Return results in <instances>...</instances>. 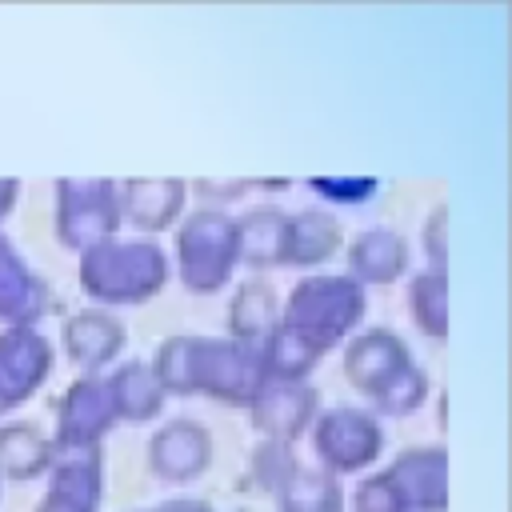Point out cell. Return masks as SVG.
Instances as JSON below:
<instances>
[{
  "label": "cell",
  "mask_w": 512,
  "mask_h": 512,
  "mask_svg": "<svg viewBox=\"0 0 512 512\" xmlns=\"http://www.w3.org/2000/svg\"><path fill=\"white\" fill-rule=\"evenodd\" d=\"M120 348H124V324L112 312L84 308L64 324V352L84 372H100Z\"/></svg>",
  "instance_id": "obj_17"
},
{
  "label": "cell",
  "mask_w": 512,
  "mask_h": 512,
  "mask_svg": "<svg viewBox=\"0 0 512 512\" xmlns=\"http://www.w3.org/2000/svg\"><path fill=\"white\" fill-rule=\"evenodd\" d=\"M140 512H156V508H140Z\"/></svg>",
  "instance_id": "obj_31"
},
{
  "label": "cell",
  "mask_w": 512,
  "mask_h": 512,
  "mask_svg": "<svg viewBox=\"0 0 512 512\" xmlns=\"http://www.w3.org/2000/svg\"><path fill=\"white\" fill-rule=\"evenodd\" d=\"M280 324V296L268 280H244L228 300V340L260 344Z\"/></svg>",
  "instance_id": "obj_19"
},
{
  "label": "cell",
  "mask_w": 512,
  "mask_h": 512,
  "mask_svg": "<svg viewBox=\"0 0 512 512\" xmlns=\"http://www.w3.org/2000/svg\"><path fill=\"white\" fill-rule=\"evenodd\" d=\"M448 220V204H436L428 224H424V252H428V268L432 272H444L448 268V248H444V224Z\"/></svg>",
  "instance_id": "obj_28"
},
{
  "label": "cell",
  "mask_w": 512,
  "mask_h": 512,
  "mask_svg": "<svg viewBox=\"0 0 512 512\" xmlns=\"http://www.w3.org/2000/svg\"><path fill=\"white\" fill-rule=\"evenodd\" d=\"M52 468V440L24 424V420H12V424H0V480H32V476H44Z\"/></svg>",
  "instance_id": "obj_23"
},
{
  "label": "cell",
  "mask_w": 512,
  "mask_h": 512,
  "mask_svg": "<svg viewBox=\"0 0 512 512\" xmlns=\"http://www.w3.org/2000/svg\"><path fill=\"white\" fill-rule=\"evenodd\" d=\"M316 404H320V396L308 380H268L256 392V400L248 404V412H252V428L264 440L292 444L312 428Z\"/></svg>",
  "instance_id": "obj_10"
},
{
  "label": "cell",
  "mask_w": 512,
  "mask_h": 512,
  "mask_svg": "<svg viewBox=\"0 0 512 512\" xmlns=\"http://www.w3.org/2000/svg\"><path fill=\"white\" fill-rule=\"evenodd\" d=\"M296 468V456H292V444H272L264 440L252 456V480L264 488V492H276V484Z\"/></svg>",
  "instance_id": "obj_25"
},
{
  "label": "cell",
  "mask_w": 512,
  "mask_h": 512,
  "mask_svg": "<svg viewBox=\"0 0 512 512\" xmlns=\"http://www.w3.org/2000/svg\"><path fill=\"white\" fill-rule=\"evenodd\" d=\"M180 280L196 296H212L228 284L236 268V220L224 212H192L176 232Z\"/></svg>",
  "instance_id": "obj_5"
},
{
  "label": "cell",
  "mask_w": 512,
  "mask_h": 512,
  "mask_svg": "<svg viewBox=\"0 0 512 512\" xmlns=\"http://www.w3.org/2000/svg\"><path fill=\"white\" fill-rule=\"evenodd\" d=\"M340 244H344V232L332 212H320V208L296 212L288 216V228H284V264H296V268L324 264L336 256Z\"/></svg>",
  "instance_id": "obj_18"
},
{
  "label": "cell",
  "mask_w": 512,
  "mask_h": 512,
  "mask_svg": "<svg viewBox=\"0 0 512 512\" xmlns=\"http://www.w3.org/2000/svg\"><path fill=\"white\" fill-rule=\"evenodd\" d=\"M52 372V344L36 328L0 332V416L20 408Z\"/></svg>",
  "instance_id": "obj_9"
},
{
  "label": "cell",
  "mask_w": 512,
  "mask_h": 512,
  "mask_svg": "<svg viewBox=\"0 0 512 512\" xmlns=\"http://www.w3.org/2000/svg\"><path fill=\"white\" fill-rule=\"evenodd\" d=\"M276 512H344V488L320 468H296L276 484Z\"/></svg>",
  "instance_id": "obj_21"
},
{
  "label": "cell",
  "mask_w": 512,
  "mask_h": 512,
  "mask_svg": "<svg viewBox=\"0 0 512 512\" xmlns=\"http://www.w3.org/2000/svg\"><path fill=\"white\" fill-rule=\"evenodd\" d=\"M184 196L188 184L176 176H132L124 184H116V200H120V220H128L140 232H164L168 224L180 220L184 212Z\"/></svg>",
  "instance_id": "obj_14"
},
{
  "label": "cell",
  "mask_w": 512,
  "mask_h": 512,
  "mask_svg": "<svg viewBox=\"0 0 512 512\" xmlns=\"http://www.w3.org/2000/svg\"><path fill=\"white\" fill-rule=\"evenodd\" d=\"M352 512H404V504H400V496L392 492L388 476H384V472H372V476H364V480L356 484V492H352Z\"/></svg>",
  "instance_id": "obj_26"
},
{
  "label": "cell",
  "mask_w": 512,
  "mask_h": 512,
  "mask_svg": "<svg viewBox=\"0 0 512 512\" xmlns=\"http://www.w3.org/2000/svg\"><path fill=\"white\" fill-rule=\"evenodd\" d=\"M156 512H212L204 500H168V504H160Z\"/></svg>",
  "instance_id": "obj_30"
},
{
  "label": "cell",
  "mask_w": 512,
  "mask_h": 512,
  "mask_svg": "<svg viewBox=\"0 0 512 512\" xmlns=\"http://www.w3.org/2000/svg\"><path fill=\"white\" fill-rule=\"evenodd\" d=\"M312 448H316L320 472H328V476L364 472L384 452V428H380L376 412L328 408V412H316V420H312Z\"/></svg>",
  "instance_id": "obj_7"
},
{
  "label": "cell",
  "mask_w": 512,
  "mask_h": 512,
  "mask_svg": "<svg viewBox=\"0 0 512 512\" xmlns=\"http://www.w3.org/2000/svg\"><path fill=\"white\" fill-rule=\"evenodd\" d=\"M392 492L400 496L404 512H444L448 508V452L428 448H404L384 468Z\"/></svg>",
  "instance_id": "obj_11"
},
{
  "label": "cell",
  "mask_w": 512,
  "mask_h": 512,
  "mask_svg": "<svg viewBox=\"0 0 512 512\" xmlns=\"http://www.w3.org/2000/svg\"><path fill=\"white\" fill-rule=\"evenodd\" d=\"M348 380L384 416H408L428 396V372L408 356V344L392 328H364L344 352Z\"/></svg>",
  "instance_id": "obj_2"
},
{
  "label": "cell",
  "mask_w": 512,
  "mask_h": 512,
  "mask_svg": "<svg viewBox=\"0 0 512 512\" xmlns=\"http://www.w3.org/2000/svg\"><path fill=\"white\" fill-rule=\"evenodd\" d=\"M108 392H112V404H116V420L144 424V420L160 416V408H164V388L156 384V376L144 360L120 364L108 376Z\"/></svg>",
  "instance_id": "obj_22"
},
{
  "label": "cell",
  "mask_w": 512,
  "mask_h": 512,
  "mask_svg": "<svg viewBox=\"0 0 512 512\" xmlns=\"http://www.w3.org/2000/svg\"><path fill=\"white\" fill-rule=\"evenodd\" d=\"M116 424V404L108 392V380L100 376H80L64 396H60V416H56V436L52 452L64 448H100L104 432Z\"/></svg>",
  "instance_id": "obj_8"
},
{
  "label": "cell",
  "mask_w": 512,
  "mask_h": 512,
  "mask_svg": "<svg viewBox=\"0 0 512 512\" xmlns=\"http://www.w3.org/2000/svg\"><path fill=\"white\" fill-rule=\"evenodd\" d=\"M148 464L160 480L184 484L196 480L212 464V436L200 420H168L152 440H148Z\"/></svg>",
  "instance_id": "obj_12"
},
{
  "label": "cell",
  "mask_w": 512,
  "mask_h": 512,
  "mask_svg": "<svg viewBox=\"0 0 512 512\" xmlns=\"http://www.w3.org/2000/svg\"><path fill=\"white\" fill-rule=\"evenodd\" d=\"M320 196H328V200H340V204H364L372 192H376V180L372 176H364V180H336V176H316V180H308Z\"/></svg>",
  "instance_id": "obj_27"
},
{
  "label": "cell",
  "mask_w": 512,
  "mask_h": 512,
  "mask_svg": "<svg viewBox=\"0 0 512 512\" xmlns=\"http://www.w3.org/2000/svg\"><path fill=\"white\" fill-rule=\"evenodd\" d=\"M16 196H20V180H12V176H4L0 180V220L16 208Z\"/></svg>",
  "instance_id": "obj_29"
},
{
  "label": "cell",
  "mask_w": 512,
  "mask_h": 512,
  "mask_svg": "<svg viewBox=\"0 0 512 512\" xmlns=\"http://www.w3.org/2000/svg\"><path fill=\"white\" fill-rule=\"evenodd\" d=\"M120 200L116 180H56V240L88 252L100 240H112L120 232Z\"/></svg>",
  "instance_id": "obj_6"
},
{
  "label": "cell",
  "mask_w": 512,
  "mask_h": 512,
  "mask_svg": "<svg viewBox=\"0 0 512 512\" xmlns=\"http://www.w3.org/2000/svg\"><path fill=\"white\" fill-rule=\"evenodd\" d=\"M284 228H288V216L272 204L240 216L236 220V264H252V268L284 264Z\"/></svg>",
  "instance_id": "obj_20"
},
{
  "label": "cell",
  "mask_w": 512,
  "mask_h": 512,
  "mask_svg": "<svg viewBox=\"0 0 512 512\" xmlns=\"http://www.w3.org/2000/svg\"><path fill=\"white\" fill-rule=\"evenodd\" d=\"M364 320V288L348 276H304L280 304V324L308 340L320 356Z\"/></svg>",
  "instance_id": "obj_4"
},
{
  "label": "cell",
  "mask_w": 512,
  "mask_h": 512,
  "mask_svg": "<svg viewBox=\"0 0 512 512\" xmlns=\"http://www.w3.org/2000/svg\"><path fill=\"white\" fill-rule=\"evenodd\" d=\"M52 308L48 284L24 264L16 244L0 232V320L8 328H36V320Z\"/></svg>",
  "instance_id": "obj_15"
},
{
  "label": "cell",
  "mask_w": 512,
  "mask_h": 512,
  "mask_svg": "<svg viewBox=\"0 0 512 512\" xmlns=\"http://www.w3.org/2000/svg\"><path fill=\"white\" fill-rule=\"evenodd\" d=\"M408 312L416 320V328L432 340L448 336V272H416L408 280Z\"/></svg>",
  "instance_id": "obj_24"
},
{
  "label": "cell",
  "mask_w": 512,
  "mask_h": 512,
  "mask_svg": "<svg viewBox=\"0 0 512 512\" xmlns=\"http://www.w3.org/2000/svg\"><path fill=\"white\" fill-rule=\"evenodd\" d=\"M168 280V256L152 240H100L80 252V284L100 304H144Z\"/></svg>",
  "instance_id": "obj_3"
},
{
  "label": "cell",
  "mask_w": 512,
  "mask_h": 512,
  "mask_svg": "<svg viewBox=\"0 0 512 512\" xmlns=\"http://www.w3.org/2000/svg\"><path fill=\"white\" fill-rule=\"evenodd\" d=\"M48 492L36 512H96L100 504V448L52 452Z\"/></svg>",
  "instance_id": "obj_13"
},
{
  "label": "cell",
  "mask_w": 512,
  "mask_h": 512,
  "mask_svg": "<svg viewBox=\"0 0 512 512\" xmlns=\"http://www.w3.org/2000/svg\"><path fill=\"white\" fill-rule=\"evenodd\" d=\"M156 384L176 396H212L224 404H252L268 384L256 344L220 336H168L152 356Z\"/></svg>",
  "instance_id": "obj_1"
},
{
  "label": "cell",
  "mask_w": 512,
  "mask_h": 512,
  "mask_svg": "<svg viewBox=\"0 0 512 512\" xmlns=\"http://www.w3.org/2000/svg\"><path fill=\"white\" fill-rule=\"evenodd\" d=\"M408 272V240L396 228H364L348 244V280L392 284Z\"/></svg>",
  "instance_id": "obj_16"
}]
</instances>
